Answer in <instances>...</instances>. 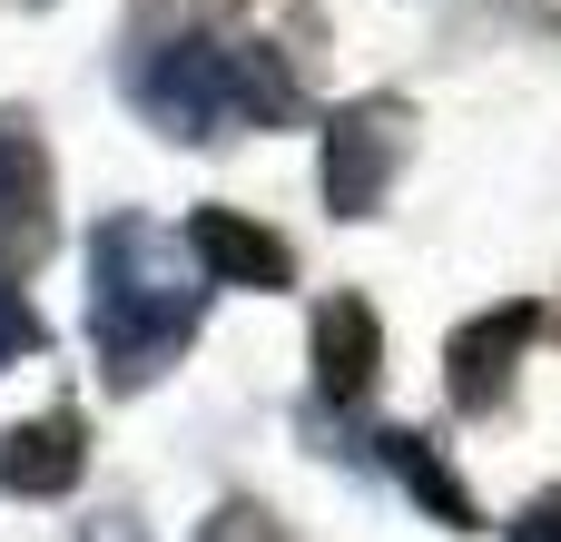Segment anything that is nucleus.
<instances>
[{
    "mask_svg": "<svg viewBox=\"0 0 561 542\" xmlns=\"http://www.w3.org/2000/svg\"><path fill=\"white\" fill-rule=\"evenodd\" d=\"M207 316V276L187 257V237H168L158 217L118 207L89 237V346L108 365V385H148L178 365V346Z\"/></svg>",
    "mask_w": 561,
    "mask_h": 542,
    "instance_id": "f257e3e1",
    "label": "nucleus"
},
{
    "mask_svg": "<svg viewBox=\"0 0 561 542\" xmlns=\"http://www.w3.org/2000/svg\"><path fill=\"white\" fill-rule=\"evenodd\" d=\"M138 109H148V128H168V138H227V128H286L306 99H296V79H286V59L276 49H217V39H168V49H148V69H138Z\"/></svg>",
    "mask_w": 561,
    "mask_h": 542,
    "instance_id": "f03ea898",
    "label": "nucleus"
},
{
    "mask_svg": "<svg viewBox=\"0 0 561 542\" xmlns=\"http://www.w3.org/2000/svg\"><path fill=\"white\" fill-rule=\"evenodd\" d=\"M394 168H404V99H355L325 118V207L335 217H375Z\"/></svg>",
    "mask_w": 561,
    "mask_h": 542,
    "instance_id": "7ed1b4c3",
    "label": "nucleus"
},
{
    "mask_svg": "<svg viewBox=\"0 0 561 542\" xmlns=\"http://www.w3.org/2000/svg\"><path fill=\"white\" fill-rule=\"evenodd\" d=\"M187 257H197L207 286H256V296L296 286V247H286L276 227L237 217V207H197V217H187Z\"/></svg>",
    "mask_w": 561,
    "mask_h": 542,
    "instance_id": "20e7f679",
    "label": "nucleus"
},
{
    "mask_svg": "<svg viewBox=\"0 0 561 542\" xmlns=\"http://www.w3.org/2000/svg\"><path fill=\"white\" fill-rule=\"evenodd\" d=\"M49 257V158L30 128L0 118V276H30Z\"/></svg>",
    "mask_w": 561,
    "mask_h": 542,
    "instance_id": "39448f33",
    "label": "nucleus"
},
{
    "mask_svg": "<svg viewBox=\"0 0 561 542\" xmlns=\"http://www.w3.org/2000/svg\"><path fill=\"white\" fill-rule=\"evenodd\" d=\"M375 365H385V326L365 296H325L316 306V395L325 405H365L375 395Z\"/></svg>",
    "mask_w": 561,
    "mask_h": 542,
    "instance_id": "423d86ee",
    "label": "nucleus"
},
{
    "mask_svg": "<svg viewBox=\"0 0 561 542\" xmlns=\"http://www.w3.org/2000/svg\"><path fill=\"white\" fill-rule=\"evenodd\" d=\"M533 306H503V316H473L463 336H454V405L463 415H483V405H503V385H513V355L533 346Z\"/></svg>",
    "mask_w": 561,
    "mask_h": 542,
    "instance_id": "0eeeda50",
    "label": "nucleus"
},
{
    "mask_svg": "<svg viewBox=\"0 0 561 542\" xmlns=\"http://www.w3.org/2000/svg\"><path fill=\"white\" fill-rule=\"evenodd\" d=\"M79 464H89V444H79V415H69V405H59V415H39V425H10V434H0V484H10V494H30V504L69 494V484H79Z\"/></svg>",
    "mask_w": 561,
    "mask_h": 542,
    "instance_id": "6e6552de",
    "label": "nucleus"
},
{
    "mask_svg": "<svg viewBox=\"0 0 561 542\" xmlns=\"http://www.w3.org/2000/svg\"><path fill=\"white\" fill-rule=\"evenodd\" d=\"M385 464H394V484H404L434 523L473 533V494L454 484V464H444V444H434V434H385Z\"/></svg>",
    "mask_w": 561,
    "mask_h": 542,
    "instance_id": "1a4fd4ad",
    "label": "nucleus"
},
{
    "mask_svg": "<svg viewBox=\"0 0 561 542\" xmlns=\"http://www.w3.org/2000/svg\"><path fill=\"white\" fill-rule=\"evenodd\" d=\"M20 355H39V316H30V296L0 276V365H20Z\"/></svg>",
    "mask_w": 561,
    "mask_h": 542,
    "instance_id": "9d476101",
    "label": "nucleus"
},
{
    "mask_svg": "<svg viewBox=\"0 0 561 542\" xmlns=\"http://www.w3.org/2000/svg\"><path fill=\"white\" fill-rule=\"evenodd\" d=\"M197 542H286L276 533V513H256V504H227V513H207Z\"/></svg>",
    "mask_w": 561,
    "mask_h": 542,
    "instance_id": "9b49d317",
    "label": "nucleus"
},
{
    "mask_svg": "<svg viewBox=\"0 0 561 542\" xmlns=\"http://www.w3.org/2000/svg\"><path fill=\"white\" fill-rule=\"evenodd\" d=\"M513 542H561V494H552V504H533V513L513 523Z\"/></svg>",
    "mask_w": 561,
    "mask_h": 542,
    "instance_id": "f8f14e48",
    "label": "nucleus"
},
{
    "mask_svg": "<svg viewBox=\"0 0 561 542\" xmlns=\"http://www.w3.org/2000/svg\"><path fill=\"white\" fill-rule=\"evenodd\" d=\"M89 542H148V533H138L128 513H108V523H89Z\"/></svg>",
    "mask_w": 561,
    "mask_h": 542,
    "instance_id": "ddd939ff",
    "label": "nucleus"
}]
</instances>
